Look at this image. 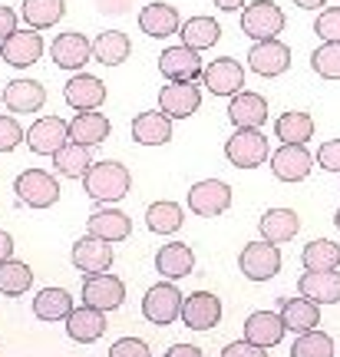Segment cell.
I'll list each match as a JSON object with an SVG mask.
<instances>
[{"mask_svg":"<svg viewBox=\"0 0 340 357\" xmlns=\"http://www.w3.org/2000/svg\"><path fill=\"white\" fill-rule=\"evenodd\" d=\"M132 139L139 146H165L172 139V119L162 109H146L132 119Z\"/></svg>","mask_w":340,"mask_h":357,"instance_id":"f1b7e54d","label":"cell"},{"mask_svg":"<svg viewBox=\"0 0 340 357\" xmlns=\"http://www.w3.org/2000/svg\"><path fill=\"white\" fill-rule=\"evenodd\" d=\"M317 166L324 169V172H340V139H327L320 142V149H317Z\"/></svg>","mask_w":340,"mask_h":357,"instance_id":"f6af8a7d","label":"cell"},{"mask_svg":"<svg viewBox=\"0 0 340 357\" xmlns=\"http://www.w3.org/2000/svg\"><path fill=\"white\" fill-rule=\"evenodd\" d=\"M70 261H73L83 275H102L113 268V245L96 238V235H83L79 242H73V252H70Z\"/></svg>","mask_w":340,"mask_h":357,"instance_id":"4fadbf2b","label":"cell"},{"mask_svg":"<svg viewBox=\"0 0 340 357\" xmlns=\"http://www.w3.org/2000/svg\"><path fill=\"white\" fill-rule=\"evenodd\" d=\"M132 53V43L123 30H102L100 37L93 40V60L102 66H119L129 60Z\"/></svg>","mask_w":340,"mask_h":357,"instance_id":"d6a6232c","label":"cell"},{"mask_svg":"<svg viewBox=\"0 0 340 357\" xmlns=\"http://www.w3.org/2000/svg\"><path fill=\"white\" fill-rule=\"evenodd\" d=\"M139 26H142V33L152 40H165L178 33L182 30V20H178V10L172 3H162V0H152L146 3L142 10H139Z\"/></svg>","mask_w":340,"mask_h":357,"instance_id":"44dd1931","label":"cell"},{"mask_svg":"<svg viewBox=\"0 0 340 357\" xmlns=\"http://www.w3.org/2000/svg\"><path fill=\"white\" fill-rule=\"evenodd\" d=\"M73 311V298L63 288H43L33 298V314L40 321H66Z\"/></svg>","mask_w":340,"mask_h":357,"instance_id":"d590c367","label":"cell"},{"mask_svg":"<svg viewBox=\"0 0 340 357\" xmlns=\"http://www.w3.org/2000/svg\"><path fill=\"white\" fill-rule=\"evenodd\" d=\"M284 30V10L277 7L275 0H252L241 10V33L258 40H275Z\"/></svg>","mask_w":340,"mask_h":357,"instance_id":"3957f363","label":"cell"},{"mask_svg":"<svg viewBox=\"0 0 340 357\" xmlns=\"http://www.w3.org/2000/svg\"><path fill=\"white\" fill-rule=\"evenodd\" d=\"M284 331H288V328H284L281 314H271V311H254V314H248V321H245V341L265 347V351L281 344Z\"/></svg>","mask_w":340,"mask_h":357,"instance_id":"f546056e","label":"cell"},{"mask_svg":"<svg viewBox=\"0 0 340 357\" xmlns=\"http://www.w3.org/2000/svg\"><path fill=\"white\" fill-rule=\"evenodd\" d=\"M109 357H152L149 344L139 341V337H119L113 347H109Z\"/></svg>","mask_w":340,"mask_h":357,"instance_id":"bcb514c9","label":"cell"},{"mask_svg":"<svg viewBox=\"0 0 340 357\" xmlns=\"http://www.w3.org/2000/svg\"><path fill=\"white\" fill-rule=\"evenodd\" d=\"M334 225H337V229H340V208H337V212H334Z\"/></svg>","mask_w":340,"mask_h":357,"instance_id":"db71d44e","label":"cell"},{"mask_svg":"<svg viewBox=\"0 0 340 357\" xmlns=\"http://www.w3.org/2000/svg\"><path fill=\"white\" fill-rule=\"evenodd\" d=\"M189 208L192 215L218 218L222 212L231 208V185L222 178H202L189 189Z\"/></svg>","mask_w":340,"mask_h":357,"instance_id":"8992f818","label":"cell"},{"mask_svg":"<svg viewBox=\"0 0 340 357\" xmlns=\"http://www.w3.org/2000/svg\"><path fill=\"white\" fill-rule=\"evenodd\" d=\"M268 100L261 93H252V89H241L231 96L228 102V119L235 123V129H261L268 123Z\"/></svg>","mask_w":340,"mask_h":357,"instance_id":"e0dca14e","label":"cell"},{"mask_svg":"<svg viewBox=\"0 0 340 357\" xmlns=\"http://www.w3.org/2000/svg\"><path fill=\"white\" fill-rule=\"evenodd\" d=\"M218 10H225V13H235V10H245V3L248 0H212Z\"/></svg>","mask_w":340,"mask_h":357,"instance_id":"816d5d0a","label":"cell"},{"mask_svg":"<svg viewBox=\"0 0 340 357\" xmlns=\"http://www.w3.org/2000/svg\"><path fill=\"white\" fill-rule=\"evenodd\" d=\"M222 357H268V351L265 347H258V344H252V341H231V344L222 351Z\"/></svg>","mask_w":340,"mask_h":357,"instance_id":"7dc6e473","label":"cell"},{"mask_svg":"<svg viewBox=\"0 0 340 357\" xmlns=\"http://www.w3.org/2000/svg\"><path fill=\"white\" fill-rule=\"evenodd\" d=\"M314 169V155L304 142H281V149L271 153V172L281 182H304Z\"/></svg>","mask_w":340,"mask_h":357,"instance_id":"ba28073f","label":"cell"},{"mask_svg":"<svg viewBox=\"0 0 340 357\" xmlns=\"http://www.w3.org/2000/svg\"><path fill=\"white\" fill-rule=\"evenodd\" d=\"M13 30H17V13H13L7 3H0V43L10 37Z\"/></svg>","mask_w":340,"mask_h":357,"instance_id":"c3c4849f","label":"cell"},{"mask_svg":"<svg viewBox=\"0 0 340 357\" xmlns=\"http://www.w3.org/2000/svg\"><path fill=\"white\" fill-rule=\"evenodd\" d=\"M301 261L304 271H334L340 268V245L330 238H314L311 245H304Z\"/></svg>","mask_w":340,"mask_h":357,"instance_id":"74e56055","label":"cell"},{"mask_svg":"<svg viewBox=\"0 0 340 357\" xmlns=\"http://www.w3.org/2000/svg\"><path fill=\"white\" fill-rule=\"evenodd\" d=\"M86 231L89 235H96V238H102V242H126L129 235H132V218L126 215V212H119V208H96L93 215H89L86 222Z\"/></svg>","mask_w":340,"mask_h":357,"instance_id":"7402d4cb","label":"cell"},{"mask_svg":"<svg viewBox=\"0 0 340 357\" xmlns=\"http://www.w3.org/2000/svg\"><path fill=\"white\" fill-rule=\"evenodd\" d=\"M298 291L311 298L314 305H337L340 301V271H304Z\"/></svg>","mask_w":340,"mask_h":357,"instance_id":"d4e9b609","label":"cell"},{"mask_svg":"<svg viewBox=\"0 0 340 357\" xmlns=\"http://www.w3.org/2000/svg\"><path fill=\"white\" fill-rule=\"evenodd\" d=\"M294 7H301V10H324L327 0H294Z\"/></svg>","mask_w":340,"mask_h":357,"instance_id":"f5cc1de1","label":"cell"},{"mask_svg":"<svg viewBox=\"0 0 340 357\" xmlns=\"http://www.w3.org/2000/svg\"><path fill=\"white\" fill-rule=\"evenodd\" d=\"M7 258H13V238L0 229V261H7Z\"/></svg>","mask_w":340,"mask_h":357,"instance_id":"f907efd6","label":"cell"},{"mask_svg":"<svg viewBox=\"0 0 340 357\" xmlns=\"http://www.w3.org/2000/svg\"><path fill=\"white\" fill-rule=\"evenodd\" d=\"M159 70H162V77L169 83H195L205 73L199 50H192L185 43L182 47H165L162 56H159Z\"/></svg>","mask_w":340,"mask_h":357,"instance_id":"30bf717a","label":"cell"},{"mask_svg":"<svg viewBox=\"0 0 340 357\" xmlns=\"http://www.w3.org/2000/svg\"><path fill=\"white\" fill-rule=\"evenodd\" d=\"M311 70L320 79H340V43H320L311 53Z\"/></svg>","mask_w":340,"mask_h":357,"instance_id":"b9f144b4","label":"cell"},{"mask_svg":"<svg viewBox=\"0 0 340 357\" xmlns=\"http://www.w3.org/2000/svg\"><path fill=\"white\" fill-rule=\"evenodd\" d=\"M66 13V0H24V20L33 30H47V26L60 24Z\"/></svg>","mask_w":340,"mask_h":357,"instance_id":"ab89813d","label":"cell"},{"mask_svg":"<svg viewBox=\"0 0 340 357\" xmlns=\"http://www.w3.org/2000/svg\"><path fill=\"white\" fill-rule=\"evenodd\" d=\"M30 288H33V271H30V265L13 261V258L0 261V294L20 298V294H26Z\"/></svg>","mask_w":340,"mask_h":357,"instance_id":"f35d334b","label":"cell"},{"mask_svg":"<svg viewBox=\"0 0 340 357\" xmlns=\"http://www.w3.org/2000/svg\"><path fill=\"white\" fill-rule=\"evenodd\" d=\"M225 159L235 169H258L271 159V142L261 129H235L225 139Z\"/></svg>","mask_w":340,"mask_h":357,"instance_id":"7a4b0ae2","label":"cell"},{"mask_svg":"<svg viewBox=\"0 0 340 357\" xmlns=\"http://www.w3.org/2000/svg\"><path fill=\"white\" fill-rule=\"evenodd\" d=\"M291 357H334V337L324 331H304L291 347Z\"/></svg>","mask_w":340,"mask_h":357,"instance_id":"60d3db41","label":"cell"},{"mask_svg":"<svg viewBox=\"0 0 340 357\" xmlns=\"http://www.w3.org/2000/svg\"><path fill=\"white\" fill-rule=\"evenodd\" d=\"M0 102H3V89H0Z\"/></svg>","mask_w":340,"mask_h":357,"instance_id":"11a10c76","label":"cell"},{"mask_svg":"<svg viewBox=\"0 0 340 357\" xmlns=\"http://www.w3.org/2000/svg\"><path fill=\"white\" fill-rule=\"evenodd\" d=\"M0 60H3V53H0Z\"/></svg>","mask_w":340,"mask_h":357,"instance_id":"9f6ffc18","label":"cell"},{"mask_svg":"<svg viewBox=\"0 0 340 357\" xmlns=\"http://www.w3.org/2000/svg\"><path fill=\"white\" fill-rule=\"evenodd\" d=\"M70 142V123L60 116H43L26 129V146L33 155H53Z\"/></svg>","mask_w":340,"mask_h":357,"instance_id":"8fae6325","label":"cell"},{"mask_svg":"<svg viewBox=\"0 0 340 357\" xmlns=\"http://www.w3.org/2000/svg\"><path fill=\"white\" fill-rule=\"evenodd\" d=\"M129 185H132V176L123 162H113V159H102V162H93L83 176V189H86L89 199L96 202H119L129 195Z\"/></svg>","mask_w":340,"mask_h":357,"instance_id":"6da1fadb","label":"cell"},{"mask_svg":"<svg viewBox=\"0 0 340 357\" xmlns=\"http://www.w3.org/2000/svg\"><path fill=\"white\" fill-rule=\"evenodd\" d=\"M20 139H26L20 123L13 116H0V153H13L20 146Z\"/></svg>","mask_w":340,"mask_h":357,"instance_id":"ee69618b","label":"cell"},{"mask_svg":"<svg viewBox=\"0 0 340 357\" xmlns=\"http://www.w3.org/2000/svg\"><path fill=\"white\" fill-rule=\"evenodd\" d=\"M182 301H185V294L178 291L169 278H162L159 284H152L149 291H146V298H142V314H146V321L165 328V324H172V321L182 318Z\"/></svg>","mask_w":340,"mask_h":357,"instance_id":"5b68a950","label":"cell"},{"mask_svg":"<svg viewBox=\"0 0 340 357\" xmlns=\"http://www.w3.org/2000/svg\"><path fill=\"white\" fill-rule=\"evenodd\" d=\"M13 192L30 208H50V205L60 202V182L47 169H26V172H20L13 178Z\"/></svg>","mask_w":340,"mask_h":357,"instance_id":"277c9868","label":"cell"},{"mask_svg":"<svg viewBox=\"0 0 340 357\" xmlns=\"http://www.w3.org/2000/svg\"><path fill=\"white\" fill-rule=\"evenodd\" d=\"M192 268H195V252L185 242L162 245L155 252V271L169 281H178V278H185V275H192Z\"/></svg>","mask_w":340,"mask_h":357,"instance_id":"4316f807","label":"cell"},{"mask_svg":"<svg viewBox=\"0 0 340 357\" xmlns=\"http://www.w3.org/2000/svg\"><path fill=\"white\" fill-rule=\"evenodd\" d=\"M314 33L320 43H340V7H324L314 20Z\"/></svg>","mask_w":340,"mask_h":357,"instance_id":"7bdbcfd3","label":"cell"},{"mask_svg":"<svg viewBox=\"0 0 340 357\" xmlns=\"http://www.w3.org/2000/svg\"><path fill=\"white\" fill-rule=\"evenodd\" d=\"M113 132V123L106 113H96V109H86V113H76L70 119V139L79 142V146H100V142L109 139Z\"/></svg>","mask_w":340,"mask_h":357,"instance_id":"603a6c76","label":"cell"},{"mask_svg":"<svg viewBox=\"0 0 340 357\" xmlns=\"http://www.w3.org/2000/svg\"><path fill=\"white\" fill-rule=\"evenodd\" d=\"M53 166H56V172L66 178H83L86 176V169L93 166V159H89V146H79V142H66L60 153H53Z\"/></svg>","mask_w":340,"mask_h":357,"instance_id":"8d00e7d4","label":"cell"},{"mask_svg":"<svg viewBox=\"0 0 340 357\" xmlns=\"http://www.w3.org/2000/svg\"><path fill=\"white\" fill-rule=\"evenodd\" d=\"M50 56L60 70H73L76 73V70H83L93 60V43L79 30H70V33H60V37L53 40Z\"/></svg>","mask_w":340,"mask_h":357,"instance_id":"ffe728a7","label":"cell"},{"mask_svg":"<svg viewBox=\"0 0 340 357\" xmlns=\"http://www.w3.org/2000/svg\"><path fill=\"white\" fill-rule=\"evenodd\" d=\"M182 222H185V212H182V205L178 202H152L149 208H146V225H149V231H155V235H176L178 229H182Z\"/></svg>","mask_w":340,"mask_h":357,"instance_id":"e575fe53","label":"cell"},{"mask_svg":"<svg viewBox=\"0 0 340 357\" xmlns=\"http://www.w3.org/2000/svg\"><path fill=\"white\" fill-rule=\"evenodd\" d=\"M165 357H205V354H202V347H195V344H172L165 351Z\"/></svg>","mask_w":340,"mask_h":357,"instance_id":"681fc988","label":"cell"},{"mask_svg":"<svg viewBox=\"0 0 340 357\" xmlns=\"http://www.w3.org/2000/svg\"><path fill=\"white\" fill-rule=\"evenodd\" d=\"M258 231H261L265 242L284 245L301 231V218H298L294 208H268L265 215H261V222H258Z\"/></svg>","mask_w":340,"mask_h":357,"instance_id":"83f0119b","label":"cell"},{"mask_svg":"<svg viewBox=\"0 0 340 357\" xmlns=\"http://www.w3.org/2000/svg\"><path fill=\"white\" fill-rule=\"evenodd\" d=\"M275 136L281 142H304L314 139V116L304 113V109H291V113H281L275 119Z\"/></svg>","mask_w":340,"mask_h":357,"instance_id":"836d02e7","label":"cell"},{"mask_svg":"<svg viewBox=\"0 0 340 357\" xmlns=\"http://www.w3.org/2000/svg\"><path fill=\"white\" fill-rule=\"evenodd\" d=\"M63 100L76 113L100 109L102 102H106V83L100 77H89V73H73L63 86Z\"/></svg>","mask_w":340,"mask_h":357,"instance_id":"9a60e30c","label":"cell"},{"mask_svg":"<svg viewBox=\"0 0 340 357\" xmlns=\"http://www.w3.org/2000/svg\"><path fill=\"white\" fill-rule=\"evenodd\" d=\"M126 301V284L109 271L102 275H83V305L100 307V311H116Z\"/></svg>","mask_w":340,"mask_h":357,"instance_id":"9c48e42d","label":"cell"},{"mask_svg":"<svg viewBox=\"0 0 340 357\" xmlns=\"http://www.w3.org/2000/svg\"><path fill=\"white\" fill-rule=\"evenodd\" d=\"M178 37H182V43H185V47H192V50L202 53V50H212L215 43L222 40V26H218V20H215V17L199 13V17H189V20L182 24Z\"/></svg>","mask_w":340,"mask_h":357,"instance_id":"1f68e13d","label":"cell"},{"mask_svg":"<svg viewBox=\"0 0 340 357\" xmlns=\"http://www.w3.org/2000/svg\"><path fill=\"white\" fill-rule=\"evenodd\" d=\"M248 66L258 77H281L291 70V47L284 40H258L248 50Z\"/></svg>","mask_w":340,"mask_h":357,"instance_id":"7c38bea8","label":"cell"},{"mask_svg":"<svg viewBox=\"0 0 340 357\" xmlns=\"http://www.w3.org/2000/svg\"><path fill=\"white\" fill-rule=\"evenodd\" d=\"M3 102H7L10 113H37L40 106L47 102V89L37 79H26V77L10 79L7 89H3Z\"/></svg>","mask_w":340,"mask_h":357,"instance_id":"484cf974","label":"cell"},{"mask_svg":"<svg viewBox=\"0 0 340 357\" xmlns=\"http://www.w3.org/2000/svg\"><path fill=\"white\" fill-rule=\"evenodd\" d=\"M202 106V89L195 83H169L159 89V109L169 119H189Z\"/></svg>","mask_w":340,"mask_h":357,"instance_id":"d6986e66","label":"cell"},{"mask_svg":"<svg viewBox=\"0 0 340 357\" xmlns=\"http://www.w3.org/2000/svg\"><path fill=\"white\" fill-rule=\"evenodd\" d=\"M0 53H3V60L17 70H24V66H33L43 56V37H40V30L33 26H26V30H13L10 37L0 43Z\"/></svg>","mask_w":340,"mask_h":357,"instance_id":"2e32d148","label":"cell"},{"mask_svg":"<svg viewBox=\"0 0 340 357\" xmlns=\"http://www.w3.org/2000/svg\"><path fill=\"white\" fill-rule=\"evenodd\" d=\"M281 321H284V328L294 334H304V331H314L317 324H320V305H314L311 298H288L284 305H281Z\"/></svg>","mask_w":340,"mask_h":357,"instance_id":"4dcf8cb0","label":"cell"},{"mask_svg":"<svg viewBox=\"0 0 340 357\" xmlns=\"http://www.w3.org/2000/svg\"><path fill=\"white\" fill-rule=\"evenodd\" d=\"M222 321V298L212 291H195L182 301V324L192 331H208Z\"/></svg>","mask_w":340,"mask_h":357,"instance_id":"ac0fdd59","label":"cell"},{"mask_svg":"<svg viewBox=\"0 0 340 357\" xmlns=\"http://www.w3.org/2000/svg\"><path fill=\"white\" fill-rule=\"evenodd\" d=\"M66 334L79 341V344H93V341H100L102 334H106V311L100 307H73L70 311V318H66Z\"/></svg>","mask_w":340,"mask_h":357,"instance_id":"cb8c5ba5","label":"cell"},{"mask_svg":"<svg viewBox=\"0 0 340 357\" xmlns=\"http://www.w3.org/2000/svg\"><path fill=\"white\" fill-rule=\"evenodd\" d=\"M238 268L248 281H271L281 271V248L271 242H248L238 255Z\"/></svg>","mask_w":340,"mask_h":357,"instance_id":"52a82bcc","label":"cell"},{"mask_svg":"<svg viewBox=\"0 0 340 357\" xmlns=\"http://www.w3.org/2000/svg\"><path fill=\"white\" fill-rule=\"evenodd\" d=\"M202 79L215 96H228L231 100L235 93L245 89V66L235 56H218V60H212V63L205 66Z\"/></svg>","mask_w":340,"mask_h":357,"instance_id":"5bb4252c","label":"cell"}]
</instances>
